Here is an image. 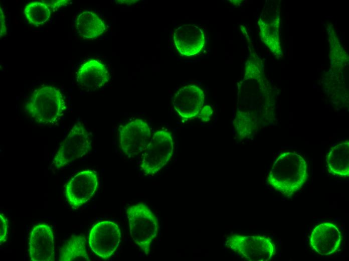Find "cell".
Masks as SVG:
<instances>
[{
	"label": "cell",
	"mask_w": 349,
	"mask_h": 261,
	"mask_svg": "<svg viewBox=\"0 0 349 261\" xmlns=\"http://www.w3.org/2000/svg\"><path fill=\"white\" fill-rule=\"evenodd\" d=\"M173 42L178 52L182 55L191 56L200 53L205 43L203 30L197 25H184L173 33Z\"/></svg>",
	"instance_id": "5bb4252c"
},
{
	"label": "cell",
	"mask_w": 349,
	"mask_h": 261,
	"mask_svg": "<svg viewBox=\"0 0 349 261\" xmlns=\"http://www.w3.org/2000/svg\"><path fill=\"white\" fill-rule=\"evenodd\" d=\"M92 148L90 134L81 122L75 123L60 144L52 160V165L61 170L88 154Z\"/></svg>",
	"instance_id": "5b68a950"
},
{
	"label": "cell",
	"mask_w": 349,
	"mask_h": 261,
	"mask_svg": "<svg viewBox=\"0 0 349 261\" xmlns=\"http://www.w3.org/2000/svg\"><path fill=\"white\" fill-rule=\"evenodd\" d=\"M126 212L131 238L145 254H148L152 242L158 234L157 217L143 202L127 207Z\"/></svg>",
	"instance_id": "277c9868"
},
{
	"label": "cell",
	"mask_w": 349,
	"mask_h": 261,
	"mask_svg": "<svg viewBox=\"0 0 349 261\" xmlns=\"http://www.w3.org/2000/svg\"><path fill=\"white\" fill-rule=\"evenodd\" d=\"M225 245L249 261H268L276 252L272 240L261 235L232 234L226 238Z\"/></svg>",
	"instance_id": "8992f818"
},
{
	"label": "cell",
	"mask_w": 349,
	"mask_h": 261,
	"mask_svg": "<svg viewBox=\"0 0 349 261\" xmlns=\"http://www.w3.org/2000/svg\"><path fill=\"white\" fill-rule=\"evenodd\" d=\"M121 240L118 225L111 221H101L93 225L88 236L91 250L102 259H109L117 250Z\"/></svg>",
	"instance_id": "ba28073f"
},
{
	"label": "cell",
	"mask_w": 349,
	"mask_h": 261,
	"mask_svg": "<svg viewBox=\"0 0 349 261\" xmlns=\"http://www.w3.org/2000/svg\"><path fill=\"white\" fill-rule=\"evenodd\" d=\"M326 163L328 172L339 177L349 176L348 140L337 144L329 150Z\"/></svg>",
	"instance_id": "2e32d148"
},
{
	"label": "cell",
	"mask_w": 349,
	"mask_h": 261,
	"mask_svg": "<svg viewBox=\"0 0 349 261\" xmlns=\"http://www.w3.org/2000/svg\"><path fill=\"white\" fill-rule=\"evenodd\" d=\"M265 82L257 66H247L244 79L238 84V106L233 121L240 140L249 139L259 129L276 123Z\"/></svg>",
	"instance_id": "6da1fadb"
},
{
	"label": "cell",
	"mask_w": 349,
	"mask_h": 261,
	"mask_svg": "<svg viewBox=\"0 0 349 261\" xmlns=\"http://www.w3.org/2000/svg\"><path fill=\"white\" fill-rule=\"evenodd\" d=\"M76 27L79 36L85 39L96 38L106 31L104 22L96 14L90 11L83 12L78 15Z\"/></svg>",
	"instance_id": "e0dca14e"
},
{
	"label": "cell",
	"mask_w": 349,
	"mask_h": 261,
	"mask_svg": "<svg viewBox=\"0 0 349 261\" xmlns=\"http://www.w3.org/2000/svg\"><path fill=\"white\" fill-rule=\"evenodd\" d=\"M98 186L97 173L92 170L82 171L65 186L66 199L72 208L77 209L88 202L95 193Z\"/></svg>",
	"instance_id": "30bf717a"
},
{
	"label": "cell",
	"mask_w": 349,
	"mask_h": 261,
	"mask_svg": "<svg viewBox=\"0 0 349 261\" xmlns=\"http://www.w3.org/2000/svg\"><path fill=\"white\" fill-rule=\"evenodd\" d=\"M118 131L120 148L128 157L143 152L150 140V128L141 119H135L120 126Z\"/></svg>",
	"instance_id": "9c48e42d"
},
{
	"label": "cell",
	"mask_w": 349,
	"mask_h": 261,
	"mask_svg": "<svg viewBox=\"0 0 349 261\" xmlns=\"http://www.w3.org/2000/svg\"><path fill=\"white\" fill-rule=\"evenodd\" d=\"M173 148L171 134L165 130L157 131L143 151L141 169L145 175L156 174L170 160Z\"/></svg>",
	"instance_id": "52a82bcc"
},
{
	"label": "cell",
	"mask_w": 349,
	"mask_h": 261,
	"mask_svg": "<svg viewBox=\"0 0 349 261\" xmlns=\"http://www.w3.org/2000/svg\"><path fill=\"white\" fill-rule=\"evenodd\" d=\"M7 34L5 17L2 8L0 10V37L2 38Z\"/></svg>",
	"instance_id": "603a6c76"
},
{
	"label": "cell",
	"mask_w": 349,
	"mask_h": 261,
	"mask_svg": "<svg viewBox=\"0 0 349 261\" xmlns=\"http://www.w3.org/2000/svg\"><path fill=\"white\" fill-rule=\"evenodd\" d=\"M0 244L6 242L8 238L9 221L2 213L0 214Z\"/></svg>",
	"instance_id": "ffe728a7"
},
{
	"label": "cell",
	"mask_w": 349,
	"mask_h": 261,
	"mask_svg": "<svg viewBox=\"0 0 349 261\" xmlns=\"http://www.w3.org/2000/svg\"><path fill=\"white\" fill-rule=\"evenodd\" d=\"M32 2L26 6L24 14L30 24L38 27L49 19L52 10L47 2Z\"/></svg>",
	"instance_id": "d6986e66"
},
{
	"label": "cell",
	"mask_w": 349,
	"mask_h": 261,
	"mask_svg": "<svg viewBox=\"0 0 349 261\" xmlns=\"http://www.w3.org/2000/svg\"><path fill=\"white\" fill-rule=\"evenodd\" d=\"M29 245L31 260H55L54 233L49 225L39 224L33 228L29 239Z\"/></svg>",
	"instance_id": "8fae6325"
},
{
	"label": "cell",
	"mask_w": 349,
	"mask_h": 261,
	"mask_svg": "<svg viewBox=\"0 0 349 261\" xmlns=\"http://www.w3.org/2000/svg\"><path fill=\"white\" fill-rule=\"evenodd\" d=\"M60 261L86 260L90 259L86 248L84 235H73L60 250Z\"/></svg>",
	"instance_id": "ac0fdd59"
},
{
	"label": "cell",
	"mask_w": 349,
	"mask_h": 261,
	"mask_svg": "<svg viewBox=\"0 0 349 261\" xmlns=\"http://www.w3.org/2000/svg\"><path fill=\"white\" fill-rule=\"evenodd\" d=\"M70 1H50V2L47 3L49 5L52 11H55L61 7L67 6V5L70 3Z\"/></svg>",
	"instance_id": "7402d4cb"
},
{
	"label": "cell",
	"mask_w": 349,
	"mask_h": 261,
	"mask_svg": "<svg viewBox=\"0 0 349 261\" xmlns=\"http://www.w3.org/2000/svg\"><path fill=\"white\" fill-rule=\"evenodd\" d=\"M110 78L105 65L96 60H90L79 67L76 81L84 88L95 90L106 85Z\"/></svg>",
	"instance_id": "9a60e30c"
},
{
	"label": "cell",
	"mask_w": 349,
	"mask_h": 261,
	"mask_svg": "<svg viewBox=\"0 0 349 261\" xmlns=\"http://www.w3.org/2000/svg\"><path fill=\"white\" fill-rule=\"evenodd\" d=\"M66 102L61 91L49 85L36 89L26 103L24 110L37 123L51 125L63 117Z\"/></svg>",
	"instance_id": "3957f363"
},
{
	"label": "cell",
	"mask_w": 349,
	"mask_h": 261,
	"mask_svg": "<svg viewBox=\"0 0 349 261\" xmlns=\"http://www.w3.org/2000/svg\"><path fill=\"white\" fill-rule=\"evenodd\" d=\"M341 240V233L334 224L325 222L316 225L312 230L309 243L313 249L321 255H328L338 249Z\"/></svg>",
	"instance_id": "4fadbf2b"
},
{
	"label": "cell",
	"mask_w": 349,
	"mask_h": 261,
	"mask_svg": "<svg viewBox=\"0 0 349 261\" xmlns=\"http://www.w3.org/2000/svg\"><path fill=\"white\" fill-rule=\"evenodd\" d=\"M213 111L212 107L209 105L203 106L199 113V117L204 122H206L210 119Z\"/></svg>",
	"instance_id": "44dd1931"
},
{
	"label": "cell",
	"mask_w": 349,
	"mask_h": 261,
	"mask_svg": "<svg viewBox=\"0 0 349 261\" xmlns=\"http://www.w3.org/2000/svg\"><path fill=\"white\" fill-rule=\"evenodd\" d=\"M308 178L306 160L299 154L286 152L277 156L267 175V184L275 191L291 198Z\"/></svg>",
	"instance_id": "7a4b0ae2"
},
{
	"label": "cell",
	"mask_w": 349,
	"mask_h": 261,
	"mask_svg": "<svg viewBox=\"0 0 349 261\" xmlns=\"http://www.w3.org/2000/svg\"><path fill=\"white\" fill-rule=\"evenodd\" d=\"M204 93L196 84H188L175 93L172 104L176 111L184 118H193L200 113L204 103Z\"/></svg>",
	"instance_id": "7c38bea8"
}]
</instances>
